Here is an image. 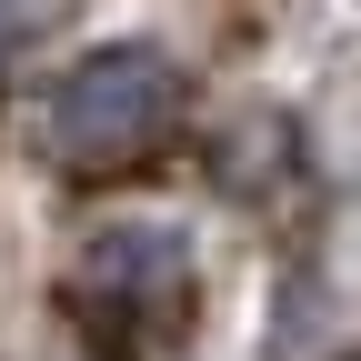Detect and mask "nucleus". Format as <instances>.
Here are the masks:
<instances>
[{
    "label": "nucleus",
    "mask_w": 361,
    "mask_h": 361,
    "mask_svg": "<svg viewBox=\"0 0 361 361\" xmlns=\"http://www.w3.org/2000/svg\"><path fill=\"white\" fill-rule=\"evenodd\" d=\"M61 311L90 361H151L191 331V241L161 221H111L61 271Z\"/></svg>",
    "instance_id": "f257e3e1"
},
{
    "label": "nucleus",
    "mask_w": 361,
    "mask_h": 361,
    "mask_svg": "<svg viewBox=\"0 0 361 361\" xmlns=\"http://www.w3.org/2000/svg\"><path fill=\"white\" fill-rule=\"evenodd\" d=\"M180 61L161 51V40H90L80 61L51 71V90H40V151L51 161H130L151 151L161 130L180 121Z\"/></svg>",
    "instance_id": "f03ea898"
},
{
    "label": "nucleus",
    "mask_w": 361,
    "mask_h": 361,
    "mask_svg": "<svg viewBox=\"0 0 361 361\" xmlns=\"http://www.w3.org/2000/svg\"><path fill=\"white\" fill-rule=\"evenodd\" d=\"M40 20H51V0H0V61H11L20 40L40 30Z\"/></svg>",
    "instance_id": "7ed1b4c3"
}]
</instances>
